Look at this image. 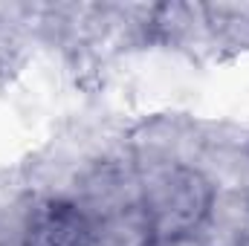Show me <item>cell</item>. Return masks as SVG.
I'll use <instances>...</instances> for the list:
<instances>
[{"mask_svg": "<svg viewBox=\"0 0 249 246\" xmlns=\"http://www.w3.org/2000/svg\"><path fill=\"white\" fill-rule=\"evenodd\" d=\"M214 209L212 183L188 165H168L142 185L139 220L145 244L197 238Z\"/></svg>", "mask_w": 249, "mask_h": 246, "instance_id": "6da1fadb", "label": "cell"}, {"mask_svg": "<svg viewBox=\"0 0 249 246\" xmlns=\"http://www.w3.org/2000/svg\"><path fill=\"white\" fill-rule=\"evenodd\" d=\"M102 232L90 211L70 200L41 203L26 229L20 246H99Z\"/></svg>", "mask_w": 249, "mask_h": 246, "instance_id": "7a4b0ae2", "label": "cell"}, {"mask_svg": "<svg viewBox=\"0 0 249 246\" xmlns=\"http://www.w3.org/2000/svg\"><path fill=\"white\" fill-rule=\"evenodd\" d=\"M142 246H200L197 238H186V241H162V244H142Z\"/></svg>", "mask_w": 249, "mask_h": 246, "instance_id": "3957f363", "label": "cell"}]
</instances>
